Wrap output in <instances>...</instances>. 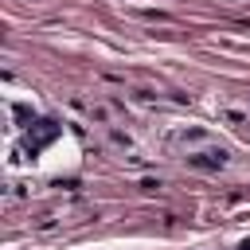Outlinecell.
<instances>
[{"mask_svg": "<svg viewBox=\"0 0 250 250\" xmlns=\"http://www.w3.org/2000/svg\"><path fill=\"white\" fill-rule=\"evenodd\" d=\"M242 250H250V242H246V246H242Z\"/></svg>", "mask_w": 250, "mask_h": 250, "instance_id": "obj_1", "label": "cell"}]
</instances>
